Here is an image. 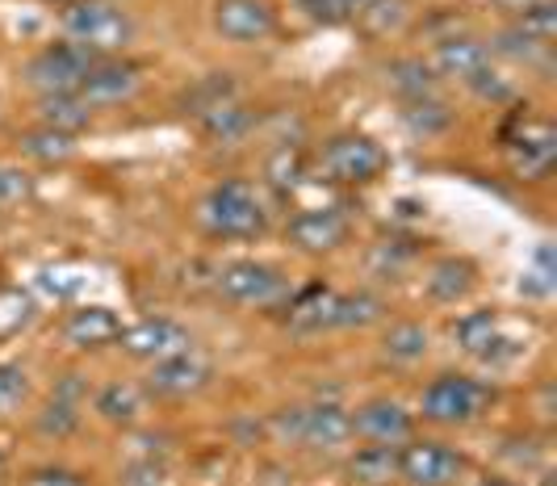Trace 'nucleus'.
Segmentation results:
<instances>
[{
  "instance_id": "obj_1",
  "label": "nucleus",
  "mask_w": 557,
  "mask_h": 486,
  "mask_svg": "<svg viewBox=\"0 0 557 486\" xmlns=\"http://www.w3.org/2000/svg\"><path fill=\"white\" fill-rule=\"evenodd\" d=\"M197 227L210 239H260L269 230V210L256 185L231 176L210 185L197 201Z\"/></svg>"
},
{
  "instance_id": "obj_2",
  "label": "nucleus",
  "mask_w": 557,
  "mask_h": 486,
  "mask_svg": "<svg viewBox=\"0 0 557 486\" xmlns=\"http://www.w3.org/2000/svg\"><path fill=\"white\" fill-rule=\"evenodd\" d=\"M59 29L67 42L97 59L126 55V47L135 42V17L117 0H72L59 13Z\"/></svg>"
},
{
  "instance_id": "obj_3",
  "label": "nucleus",
  "mask_w": 557,
  "mask_h": 486,
  "mask_svg": "<svg viewBox=\"0 0 557 486\" xmlns=\"http://www.w3.org/2000/svg\"><path fill=\"white\" fill-rule=\"evenodd\" d=\"M495 402V390L470 373H436L419 395V420L436 428H470Z\"/></svg>"
},
{
  "instance_id": "obj_4",
  "label": "nucleus",
  "mask_w": 557,
  "mask_h": 486,
  "mask_svg": "<svg viewBox=\"0 0 557 486\" xmlns=\"http://www.w3.org/2000/svg\"><path fill=\"white\" fill-rule=\"evenodd\" d=\"M319 172L323 180L332 185H373L391 172V151L377 144L373 135H361V130H344V135H332L323 151H319Z\"/></svg>"
},
{
  "instance_id": "obj_5",
  "label": "nucleus",
  "mask_w": 557,
  "mask_h": 486,
  "mask_svg": "<svg viewBox=\"0 0 557 486\" xmlns=\"http://www.w3.org/2000/svg\"><path fill=\"white\" fill-rule=\"evenodd\" d=\"M214 289H219V298L231 302V307H244V311H269V307L285 302L289 282H285V273H281L277 264L239 257V260H226L223 269H219Z\"/></svg>"
},
{
  "instance_id": "obj_6",
  "label": "nucleus",
  "mask_w": 557,
  "mask_h": 486,
  "mask_svg": "<svg viewBox=\"0 0 557 486\" xmlns=\"http://www.w3.org/2000/svg\"><path fill=\"white\" fill-rule=\"evenodd\" d=\"M97 63V55H88L76 42H47L26 59L22 80L34 97H51V92H81L88 67Z\"/></svg>"
},
{
  "instance_id": "obj_7",
  "label": "nucleus",
  "mask_w": 557,
  "mask_h": 486,
  "mask_svg": "<svg viewBox=\"0 0 557 486\" xmlns=\"http://www.w3.org/2000/svg\"><path fill=\"white\" fill-rule=\"evenodd\" d=\"M466 478V453L432 436H411L398 449V483L407 486H457Z\"/></svg>"
},
{
  "instance_id": "obj_8",
  "label": "nucleus",
  "mask_w": 557,
  "mask_h": 486,
  "mask_svg": "<svg viewBox=\"0 0 557 486\" xmlns=\"http://www.w3.org/2000/svg\"><path fill=\"white\" fill-rule=\"evenodd\" d=\"M117 348H122L131 361L156 365V361H168V357L194 352V332H189L185 323H176V319H168V315L139 319V323L122 327V336H117Z\"/></svg>"
},
{
  "instance_id": "obj_9",
  "label": "nucleus",
  "mask_w": 557,
  "mask_h": 486,
  "mask_svg": "<svg viewBox=\"0 0 557 486\" xmlns=\"http://www.w3.org/2000/svg\"><path fill=\"white\" fill-rule=\"evenodd\" d=\"M210 382H214V365H210V361L194 348V352H181V357L156 361V365L147 370L143 390H147L151 399L185 402V399H197Z\"/></svg>"
},
{
  "instance_id": "obj_10",
  "label": "nucleus",
  "mask_w": 557,
  "mask_h": 486,
  "mask_svg": "<svg viewBox=\"0 0 557 486\" xmlns=\"http://www.w3.org/2000/svg\"><path fill=\"white\" fill-rule=\"evenodd\" d=\"M214 34L235 42V47H251V42H269L277 34V9L273 0H214L210 9Z\"/></svg>"
},
{
  "instance_id": "obj_11",
  "label": "nucleus",
  "mask_w": 557,
  "mask_h": 486,
  "mask_svg": "<svg viewBox=\"0 0 557 486\" xmlns=\"http://www.w3.org/2000/svg\"><path fill=\"white\" fill-rule=\"evenodd\" d=\"M285 239L302 257H332L352 239V223L339 210H298L285 223Z\"/></svg>"
},
{
  "instance_id": "obj_12",
  "label": "nucleus",
  "mask_w": 557,
  "mask_h": 486,
  "mask_svg": "<svg viewBox=\"0 0 557 486\" xmlns=\"http://www.w3.org/2000/svg\"><path fill=\"white\" fill-rule=\"evenodd\" d=\"M503 155H507V169L516 180H549L554 172V155H557V135L549 122H524L507 144H503Z\"/></svg>"
},
{
  "instance_id": "obj_13",
  "label": "nucleus",
  "mask_w": 557,
  "mask_h": 486,
  "mask_svg": "<svg viewBox=\"0 0 557 486\" xmlns=\"http://www.w3.org/2000/svg\"><path fill=\"white\" fill-rule=\"evenodd\" d=\"M416 436V411H407L398 399H364L352 407V440L364 445H407Z\"/></svg>"
},
{
  "instance_id": "obj_14",
  "label": "nucleus",
  "mask_w": 557,
  "mask_h": 486,
  "mask_svg": "<svg viewBox=\"0 0 557 486\" xmlns=\"http://www.w3.org/2000/svg\"><path fill=\"white\" fill-rule=\"evenodd\" d=\"M139 88H143V67L135 63V59L106 55L88 67V76H84V85H81V97L92 105V110H101V105L135 101Z\"/></svg>"
},
{
  "instance_id": "obj_15",
  "label": "nucleus",
  "mask_w": 557,
  "mask_h": 486,
  "mask_svg": "<svg viewBox=\"0 0 557 486\" xmlns=\"http://www.w3.org/2000/svg\"><path fill=\"white\" fill-rule=\"evenodd\" d=\"M486 67H495V55H491V47L482 38H474V34H448V38L436 42V51H432V72L466 88L474 85Z\"/></svg>"
},
{
  "instance_id": "obj_16",
  "label": "nucleus",
  "mask_w": 557,
  "mask_h": 486,
  "mask_svg": "<svg viewBox=\"0 0 557 486\" xmlns=\"http://www.w3.org/2000/svg\"><path fill=\"white\" fill-rule=\"evenodd\" d=\"M298 445L319 449V453H339L352 445V411L339 402H307L302 424H298Z\"/></svg>"
},
{
  "instance_id": "obj_17",
  "label": "nucleus",
  "mask_w": 557,
  "mask_h": 486,
  "mask_svg": "<svg viewBox=\"0 0 557 486\" xmlns=\"http://www.w3.org/2000/svg\"><path fill=\"white\" fill-rule=\"evenodd\" d=\"M482 282V269H478L474 257H461V252H448V257H436L423 273V294L441 307H457L466 302L470 294Z\"/></svg>"
},
{
  "instance_id": "obj_18",
  "label": "nucleus",
  "mask_w": 557,
  "mask_h": 486,
  "mask_svg": "<svg viewBox=\"0 0 557 486\" xmlns=\"http://www.w3.org/2000/svg\"><path fill=\"white\" fill-rule=\"evenodd\" d=\"M59 336H63V344H72L76 352H101V348L117 344L122 319H117V311L101 307V302H88V307H76V311L63 315Z\"/></svg>"
},
{
  "instance_id": "obj_19",
  "label": "nucleus",
  "mask_w": 557,
  "mask_h": 486,
  "mask_svg": "<svg viewBox=\"0 0 557 486\" xmlns=\"http://www.w3.org/2000/svg\"><path fill=\"white\" fill-rule=\"evenodd\" d=\"M197 130H201L210 144L235 147L256 130V110L244 105L239 92H235V97H226V101H219V105H210L206 114H197Z\"/></svg>"
},
{
  "instance_id": "obj_20",
  "label": "nucleus",
  "mask_w": 557,
  "mask_h": 486,
  "mask_svg": "<svg viewBox=\"0 0 557 486\" xmlns=\"http://www.w3.org/2000/svg\"><path fill=\"white\" fill-rule=\"evenodd\" d=\"M453 344L466 352V357H474V361H499L503 357V327H499V315L495 311H466V315L453 323Z\"/></svg>"
},
{
  "instance_id": "obj_21",
  "label": "nucleus",
  "mask_w": 557,
  "mask_h": 486,
  "mask_svg": "<svg viewBox=\"0 0 557 486\" xmlns=\"http://www.w3.org/2000/svg\"><path fill=\"white\" fill-rule=\"evenodd\" d=\"M147 390L135 386V382H106L101 390H97V399H92V411L113 424V428H135L143 415H147Z\"/></svg>"
},
{
  "instance_id": "obj_22",
  "label": "nucleus",
  "mask_w": 557,
  "mask_h": 486,
  "mask_svg": "<svg viewBox=\"0 0 557 486\" xmlns=\"http://www.w3.org/2000/svg\"><path fill=\"white\" fill-rule=\"evenodd\" d=\"M34 114H38L42 126L63 130V135H76V139L97 122V110L84 101L81 92H51V97H38V101H34Z\"/></svg>"
},
{
  "instance_id": "obj_23",
  "label": "nucleus",
  "mask_w": 557,
  "mask_h": 486,
  "mask_svg": "<svg viewBox=\"0 0 557 486\" xmlns=\"http://www.w3.org/2000/svg\"><path fill=\"white\" fill-rule=\"evenodd\" d=\"M17 151L34 160V164H42V169H55V164H67V160H76V151H81V139L76 135H63V130H51V126H26V130H17Z\"/></svg>"
},
{
  "instance_id": "obj_24",
  "label": "nucleus",
  "mask_w": 557,
  "mask_h": 486,
  "mask_svg": "<svg viewBox=\"0 0 557 486\" xmlns=\"http://www.w3.org/2000/svg\"><path fill=\"white\" fill-rule=\"evenodd\" d=\"M348 478L352 486H398V445H357Z\"/></svg>"
},
{
  "instance_id": "obj_25",
  "label": "nucleus",
  "mask_w": 557,
  "mask_h": 486,
  "mask_svg": "<svg viewBox=\"0 0 557 486\" xmlns=\"http://www.w3.org/2000/svg\"><path fill=\"white\" fill-rule=\"evenodd\" d=\"M432 352V332L419 319H398L382 332V357L391 365H419Z\"/></svg>"
},
{
  "instance_id": "obj_26",
  "label": "nucleus",
  "mask_w": 557,
  "mask_h": 486,
  "mask_svg": "<svg viewBox=\"0 0 557 486\" xmlns=\"http://www.w3.org/2000/svg\"><path fill=\"white\" fill-rule=\"evenodd\" d=\"M335 302H339V289L314 282L289 302V323L298 332H335Z\"/></svg>"
},
{
  "instance_id": "obj_27",
  "label": "nucleus",
  "mask_w": 557,
  "mask_h": 486,
  "mask_svg": "<svg viewBox=\"0 0 557 486\" xmlns=\"http://www.w3.org/2000/svg\"><path fill=\"white\" fill-rule=\"evenodd\" d=\"M453 105H448L441 92H432V97H416V101H403V126L416 135V139H441L453 130Z\"/></svg>"
},
{
  "instance_id": "obj_28",
  "label": "nucleus",
  "mask_w": 557,
  "mask_h": 486,
  "mask_svg": "<svg viewBox=\"0 0 557 486\" xmlns=\"http://www.w3.org/2000/svg\"><path fill=\"white\" fill-rule=\"evenodd\" d=\"M352 22L369 42H391L411 22V0H369Z\"/></svg>"
},
{
  "instance_id": "obj_29",
  "label": "nucleus",
  "mask_w": 557,
  "mask_h": 486,
  "mask_svg": "<svg viewBox=\"0 0 557 486\" xmlns=\"http://www.w3.org/2000/svg\"><path fill=\"white\" fill-rule=\"evenodd\" d=\"M386 85L403 97V101H416V97H432L441 88V76L432 72V63L419 55H403L386 63Z\"/></svg>"
},
{
  "instance_id": "obj_30",
  "label": "nucleus",
  "mask_w": 557,
  "mask_h": 486,
  "mask_svg": "<svg viewBox=\"0 0 557 486\" xmlns=\"http://www.w3.org/2000/svg\"><path fill=\"white\" fill-rule=\"evenodd\" d=\"M382 319H386V298L373 294V289L339 294V302H335V327L339 332H364V327H373Z\"/></svg>"
},
{
  "instance_id": "obj_31",
  "label": "nucleus",
  "mask_w": 557,
  "mask_h": 486,
  "mask_svg": "<svg viewBox=\"0 0 557 486\" xmlns=\"http://www.w3.org/2000/svg\"><path fill=\"white\" fill-rule=\"evenodd\" d=\"M81 420H84L81 402L51 395V399L42 402V411L34 415V428H38V436H47V440H67V436L81 432Z\"/></svg>"
},
{
  "instance_id": "obj_32",
  "label": "nucleus",
  "mask_w": 557,
  "mask_h": 486,
  "mask_svg": "<svg viewBox=\"0 0 557 486\" xmlns=\"http://www.w3.org/2000/svg\"><path fill=\"white\" fill-rule=\"evenodd\" d=\"M264 176H269V185H273L277 194H294V189L302 185V176H307V160H302V147L281 144L277 151L269 155V164H264Z\"/></svg>"
},
{
  "instance_id": "obj_33",
  "label": "nucleus",
  "mask_w": 557,
  "mask_h": 486,
  "mask_svg": "<svg viewBox=\"0 0 557 486\" xmlns=\"http://www.w3.org/2000/svg\"><path fill=\"white\" fill-rule=\"evenodd\" d=\"M34 386H29V373L17 361H0V420L17 415L29 402Z\"/></svg>"
},
{
  "instance_id": "obj_34",
  "label": "nucleus",
  "mask_w": 557,
  "mask_h": 486,
  "mask_svg": "<svg viewBox=\"0 0 557 486\" xmlns=\"http://www.w3.org/2000/svg\"><path fill=\"white\" fill-rule=\"evenodd\" d=\"M34 194H38L34 172L22 164H0V210H17V205L34 201Z\"/></svg>"
},
{
  "instance_id": "obj_35",
  "label": "nucleus",
  "mask_w": 557,
  "mask_h": 486,
  "mask_svg": "<svg viewBox=\"0 0 557 486\" xmlns=\"http://www.w3.org/2000/svg\"><path fill=\"white\" fill-rule=\"evenodd\" d=\"M491 47V55H503V59H516V63H536V59L549 55V47L545 42H536V38H529L524 29L507 26L495 38V42H486Z\"/></svg>"
},
{
  "instance_id": "obj_36",
  "label": "nucleus",
  "mask_w": 557,
  "mask_h": 486,
  "mask_svg": "<svg viewBox=\"0 0 557 486\" xmlns=\"http://www.w3.org/2000/svg\"><path fill=\"white\" fill-rule=\"evenodd\" d=\"M314 26H348L369 0H298Z\"/></svg>"
},
{
  "instance_id": "obj_37",
  "label": "nucleus",
  "mask_w": 557,
  "mask_h": 486,
  "mask_svg": "<svg viewBox=\"0 0 557 486\" xmlns=\"http://www.w3.org/2000/svg\"><path fill=\"white\" fill-rule=\"evenodd\" d=\"M511 26L524 29L529 38L545 42V47H554V38H557V0H541V4H532V9H524V13H520Z\"/></svg>"
},
{
  "instance_id": "obj_38",
  "label": "nucleus",
  "mask_w": 557,
  "mask_h": 486,
  "mask_svg": "<svg viewBox=\"0 0 557 486\" xmlns=\"http://www.w3.org/2000/svg\"><path fill=\"white\" fill-rule=\"evenodd\" d=\"M117 486H176V478L168 474L164 461L143 458V461H131V465L117 474Z\"/></svg>"
},
{
  "instance_id": "obj_39",
  "label": "nucleus",
  "mask_w": 557,
  "mask_h": 486,
  "mask_svg": "<svg viewBox=\"0 0 557 486\" xmlns=\"http://www.w3.org/2000/svg\"><path fill=\"white\" fill-rule=\"evenodd\" d=\"M22 486H92L88 474L67 470V465H34L22 474Z\"/></svg>"
},
{
  "instance_id": "obj_40",
  "label": "nucleus",
  "mask_w": 557,
  "mask_h": 486,
  "mask_svg": "<svg viewBox=\"0 0 557 486\" xmlns=\"http://www.w3.org/2000/svg\"><path fill=\"white\" fill-rule=\"evenodd\" d=\"M470 92L482 97V101H495V105H499V101H511V97H516V85L503 76L499 67H486L474 85H470Z\"/></svg>"
},
{
  "instance_id": "obj_41",
  "label": "nucleus",
  "mask_w": 557,
  "mask_h": 486,
  "mask_svg": "<svg viewBox=\"0 0 557 486\" xmlns=\"http://www.w3.org/2000/svg\"><path fill=\"white\" fill-rule=\"evenodd\" d=\"M499 13H507V17H520L524 9H532V4H541V0H491Z\"/></svg>"
},
{
  "instance_id": "obj_42",
  "label": "nucleus",
  "mask_w": 557,
  "mask_h": 486,
  "mask_svg": "<svg viewBox=\"0 0 557 486\" xmlns=\"http://www.w3.org/2000/svg\"><path fill=\"white\" fill-rule=\"evenodd\" d=\"M42 4H72V0H42Z\"/></svg>"
},
{
  "instance_id": "obj_43",
  "label": "nucleus",
  "mask_w": 557,
  "mask_h": 486,
  "mask_svg": "<svg viewBox=\"0 0 557 486\" xmlns=\"http://www.w3.org/2000/svg\"><path fill=\"white\" fill-rule=\"evenodd\" d=\"M0 289H4V269H0Z\"/></svg>"
}]
</instances>
